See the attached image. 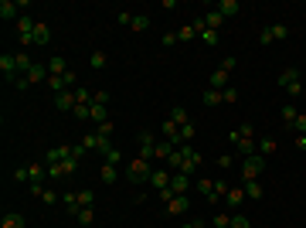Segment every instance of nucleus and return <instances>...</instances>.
I'll return each mask as SVG.
<instances>
[{"label":"nucleus","instance_id":"1","mask_svg":"<svg viewBox=\"0 0 306 228\" xmlns=\"http://www.w3.org/2000/svg\"><path fill=\"white\" fill-rule=\"evenodd\" d=\"M279 89L289 95V99H296V95H303V82H300V68H283L279 72Z\"/></svg>","mask_w":306,"mask_h":228},{"label":"nucleus","instance_id":"2","mask_svg":"<svg viewBox=\"0 0 306 228\" xmlns=\"http://www.w3.org/2000/svg\"><path fill=\"white\" fill-rule=\"evenodd\" d=\"M34 24H38V20L31 17V14H20V17L14 20V27H17V41H20V48H24V51L34 44V41H31V34H34Z\"/></svg>","mask_w":306,"mask_h":228},{"label":"nucleus","instance_id":"3","mask_svg":"<svg viewBox=\"0 0 306 228\" xmlns=\"http://www.w3.org/2000/svg\"><path fill=\"white\" fill-rule=\"evenodd\" d=\"M126 177H130V184H147V181L153 177V167H150V160L136 157L133 164H130V171H126Z\"/></svg>","mask_w":306,"mask_h":228},{"label":"nucleus","instance_id":"4","mask_svg":"<svg viewBox=\"0 0 306 228\" xmlns=\"http://www.w3.org/2000/svg\"><path fill=\"white\" fill-rule=\"evenodd\" d=\"M262 171H266V157H262V153L242 157V181H255Z\"/></svg>","mask_w":306,"mask_h":228},{"label":"nucleus","instance_id":"5","mask_svg":"<svg viewBox=\"0 0 306 228\" xmlns=\"http://www.w3.org/2000/svg\"><path fill=\"white\" fill-rule=\"evenodd\" d=\"M177 153L184 157V171H180V174H194L197 167H201V153L194 150L191 143H180V147H177Z\"/></svg>","mask_w":306,"mask_h":228},{"label":"nucleus","instance_id":"6","mask_svg":"<svg viewBox=\"0 0 306 228\" xmlns=\"http://www.w3.org/2000/svg\"><path fill=\"white\" fill-rule=\"evenodd\" d=\"M0 72H3V78H7V82L14 85V82H17V78H20V72H17V58H14V55H7V51H3V55H0Z\"/></svg>","mask_w":306,"mask_h":228},{"label":"nucleus","instance_id":"7","mask_svg":"<svg viewBox=\"0 0 306 228\" xmlns=\"http://www.w3.org/2000/svg\"><path fill=\"white\" fill-rule=\"evenodd\" d=\"M140 157H143V160H153V157H156V140H153L150 130H140Z\"/></svg>","mask_w":306,"mask_h":228},{"label":"nucleus","instance_id":"8","mask_svg":"<svg viewBox=\"0 0 306 228\" xmlns=\"http://www.w3.org/2000/svg\"><path fill=\"white\" fill-rule=\"evenodd\" d=\"M68 157H72V147L61 143V147H51V150L44 153V164H65Z\"/></svg>","mask_w":306,"mask_h":228},{"label":"nucleus","instance_id":"9","mask_svg":"<svg viewBox=\"0 0 306 228\" xmlns=\"http://www.w3.org/2000/svg\"><path fill=\"white\" fill-rule=\"evenodd\" d=\"M170 177H173V174L167 171V167H156V171H153V177H150V188H153V191L170 188Z\"/></svg>","mask_w":306,"mask_h":228},{"label":"nucleus","instance_id":"10","mask_svg":"<svg viewBox=\"0 0 306 228\" xmlns=\"http://www.w3.org/2000/svg\"><path fill=\"white\" fill-rule=\"evenodd\" d=\"M187 188H191V174L173 171V177H170V191H173V194H187Z\"/></svg>","mask_w":306,"mask_h":228},{"label":"nucleus","instance_id":"11","mask_svg":"<svg viewBox=\"0 0 306 228\" xmlns=\"http://www.w3.org/2000/svg\"><path fill=\"white\" fill-rule=\"evenodd\" d=\"M187 208H191V198H187V194H177L173 201H167V215H184Z\"/></svg>","mask_w":306,"mask_h":228},{"label":"nucleus","instance_id":"12","mask_svg":"<svg viewBox=\"0 0 306 228\" xmlns=\"http://www.w3.org/2000/svg\"><path fill=\"white\" fill-rule=\"evenodd\" d=\"M160 133L167 136V140H170L173 147H180V143H184V140H180V126H177V123H170V119H163V126H160Z\"/></svg>","mask_w":306,"mask_h":228},{"label":"nucleus","instance_id":"13","mask_svg":"<svg viewBox=\"0 0 306 228\" xmlns=\"http://www.w3.org/2000/svg\"><path fill=\"white\" fill-rule=\"evenodd\" d=\"M228 68H214V72H211V89H218V92H225V89H228Z\"/></svg>","mask_w":306,"mask_h":228},{"label":"nucleus","instance_id":"14","mask_svg":"<svg viewBox=\"0 0 306 228\" xmlns=\"http://www.w3.org/2000/svg\"><path fill=\"white\" fill-rule=\"evenodd\" d=\"M20 17V7L14 0H0V20H17Z\"/></svg>","mask_w":306,"mask_h":228},{"label":"nucleus","instance_id":"15","mask_svg":"<svg viewBox=\"0 0 306 228\" xmlns=\"http://www.w3.org/2000/svg\"><path fill=\"white\" fill-rule=\"evenodd\" d=\"M14 58H17V72H20V78H24V75H27V72H31V68H34V65H38L34 58H31V55H27V51H24V48H20V51H17V55H14Z\"/></svg>","mask_w":306,"mask_h":228},{"label":"nucleus","instance_id":"16","mask_svg":"<svg viewBox=\"0 0 306 228\" xmlns=\"http://www.w3.org/2000/svg\"><path fill=\"white\" fill-rule=\"evenodd\" d=\"M31 41H34V44H48V41H51V27H48L44 20H38V24H34V34H31Z\"/></svg>","mask_w":306,"mask_h":228},{"label":"nucleus","instance_id":"17","mask_svg":"<svg viewBox=\"0 0 306 228\" xmlns=\"http://www.w3.org/2000/svg\"><path fill=\"white\" fill-rule=\"evenodd\" d=\"M55 106L61 109V113H72V109H75V92H58L55 95Z\"/></svg>","mask_w":306,"mask_h":228},{"label":"nucleus","instance_id":"18","mask_svg":"<svg viewBox=\"0 0 306 228\" xmlns=\"http://www.w3.org/2000/svg\"><path fill=\"white\" fill-rule=\"evenodd\" d=\"M61 205H65V208L72 211V215H78V211H82V201H78V191H65V194H61Z\"/></svg>","mask_w":306,"mask_h":228},{"label":"nucleus","instance_id":"19","mask_svg":"<svg viewBox=\"0 0 306 228\" xmlns=\"http://www.w3.org/2000/svg\"><path fill=\"white\" fill-rule=\"evenodd\" d=\"M242 191H245V198H249V201H259V198L266 194L259 181H242Z\"/></svg>","mask_w":306,"mask_h":228},{"label":"nucleus","instance_id":"20","mask_svg":"<svg viewBox=\"0 0 306 228\" xmlns=\"http://www.w3.org/2000/svg\"><path fill=\"white\" fill-rule=\"evenodd\" d=\"M245 201H249V198H245L242 188H231L228 194H225V205H228V208H238V205H245Z\"/></svg>","mask_w":306,"mask_h":228},{"label":"nucleus","instance_id":"21","mask_svg":"<svg viewBox=\"0 0 306 228\" xmlns=\"http://www.w3.org/2000/svg\"><path fill=\"white\" fill-rule=\"evenodd\" d=\"M0 228H24V215H20V211H7L3 222H0Z\"/></svg>","mask_w":306,"mask_h":228},{"label":"nucleus","instance_id":"22","mask_svg":"<svg viewBox=\"0 0 306 228\" xmlns=\"http://www.w3.org/2000/svg\"><path fill=\"white\" fill-rule=\"evenodd\" d=\"M238 10H242L238 0H221V3H218V14H221V17H235Z\"/></svg>","mask_w":306,"mask_h":228},{"label":"nucleus","instance_id":"23","mask_svg":"<svg viewBox=\"0 0 306 228\" xmlns=\"http://www.w3.org/2000/svg\"><path fill=\"white\" fill-rule=\"evenodd\" d=\"M167 119H170V123H177V126H187V123H191V116H187V109H184V106H173Z\"/></svg>","mask_w":306,"mask_h":228},{"label":"nucleus","instance_id":"24","mask_svg":"<svg viewBox=\"0 0 306 228\" xmlns=\"http://www.w3.org/2000/svg\"><path fill=\"white\" fill-rule=\"evenodd\" d=\"M197 191H201V198H204V201H218V198H214V181H208V177H201V181H197Z\"/></svg>","mask_w":306,"mask_h":228},{"label":"nucleus","instance_id":"25","mask_svg":"<svg viewBox=\"0 0 306 228\" xmlns=\"http://www.w3.org/2000/svg\"><path fill=\"white\" fill-rule=\"evenodd\" d=\"M89 119H92V123H106V119H109V113H106V106H99V102H92V106H89Z\"/></svg>","mask_w":306,"mask_h":228},{"label":"nucleus","instance_id":"26","mask_svg":"<svg viewBox=\"0 0 306 228\" xmlns=\"http://www.w3.org/2000/svg\"><path fill=\"white\" fill-rule=\"evenodd\" d=\"M48 72H51V75H65V72H68V61H65L61 55H55L51 61H48Z\"/></svg>","mask_w":306,"mask_h":228},{"label":"nucleus","instance_id":"27","mask_svg":"<svg viewBox=\"0 0 306 228\" xmlns=\"http://www.w3.org/2000/svg\"><path fill=\"white\" fill-rule=\"evenodd\" d=\"M221 24H225V17H221L218 10H211V14H204V27H211V31H218Z\"/></svg>","mask_w":306,"mask_h":228},{"label":"nucleus","instance_id":"28","mask_svg":"<svg viewBox=\"0 0 306 228\" xmlns=\"http://www.w3.org/2000/svg\"><path fill=\"white\" fill-rule=\"evenodd\" d=\"M201 99H204V106H211V109H214V106H221V102H225V99H221V92H218V89H208V92L201 95Z\"/></svg>","mask_w":306,"mask_h":228},{"label":"nucleus","instance_id":"29","mask_svg":"<svg viewBox=\"0 0 306 228\" xmlns=\"http://www.w3.org/2000/svg\"><path fill=\"white\" fill-rule=\"evenodd\" d=\"M99 181H102V184H116V167H113V164H102V171H99Z\"/></svg>","mask_w":306,"mask_h":228},{"label":"nucleus","instance_id":"30","mask_svg":"<svg viewBox=\"0 0 306 228\" xmlns=\"http://www.w3.org/2000/svg\"><path fill=\"white\" fill-rule=\"evenodd\" d=\"M276 150H279V143H276L272 136H266V140H259V153H262V157H269V153H276Z\"/></svg>","mask_w":306,"mask_h":228},{"label":"nucleus","instance_id":"31","mask_svg":"<svg viewBox=\"0 0 306 228\" xmlns=\"http://www.w3.org/2000/svg\"><path fill=\"white\" fill-rule=\"evenodd\" d=\"M289 130H293L296 136H306V113H300V116H296V119L289 123Z\"/></svg>","mask_w":306,"mask_h":228},{"label":"nucleus","instance_id":"32","mask_svg":"<svg viewBox=\"0 0 306 228\" xmlns=\"http://www.w3.org/2000/svg\"><path fill=\"white\" fill-rule=\"evenodd\" d=\"M130 27H133V31H147V27H150V17H147V14H133Z\"/></svg>","mask_w":306,"mask_h":228},{"label":"nucleus","instance_id":"33","mask_svg":"<svg viewBox=\"0 0 306 228\" xmlns=\"http://www.w3.org/2000/svg\"><path fill=\"white\" fill-rule=\"evenodd\" d=\"M269 31H272V41L289 38V27H286V24H269Z\"/></svg>","mask_w":306,"mask_h":228},{"label":"nucleus","instance_id":"34","mask_svg":"<svg viewBox=\"0 0 306 228\" xmlns=\"http://www.w3.org/2000/svg\"><path fill=\"white\" fill-rule=\"evenodd\" d=\"M61 82H65V89H68V92H75V89H78V75L72 72V68H68V72L61 75Z\"/></svg>","mask_w":306,"mask_h":228},{"label":"nucleus","instance_id":"35","mask_svg":"<svg viewBox=\"0 0 306 228\" xmlns=\"http://www.w3.org/2000/svg\"><path fill=\"white\" fill-rule=\"evenodd\" d=\"M99 143H102L99 133H85V136H82V147H85V150H99Z\"/></svg>","mask_w":306,"mask_h":228},{"label":"nucleus","instance_id":"36","mask_svg":"<svg viewBox=\"0 0 306 228\" xmlns=\"http://www.w3.org/2000/svg\"><path fill=\"white\" fill-rule=\"evenodd\" d=\"M44 85H48V89H51V92H68V89H65V82H61V75H51V78H48V82H44Z\"/></svg>","mask_w":306,"mask_h":228},{"label":"nucleus","instance_id":"37","mask_svg":"<svg viewBox=\"0 0 306 228\" xmlns=\"http://www.w3.org/2000/svg\"><path fill=\"white\" fill-rule=\"evenodd\" d=\"M197 38V31H194V24H184L180 31H177V41H194Z\"/></svg>","mask_w":306,"mask_h":228},{"label":"nucleus","instance_id":"38","mask_svg":"<svg viewBox=\"0 0 306 228\" xmlns=\"http://www.w3.org/2000/svg\"><path fill=\"white\" fill-rule=\"evenodd\" d=\"M89 68H106V51H92L89 55Z\"/></svg>","mask_w":306,"mask_h":228},{"label":"nucleus","instance_id":"39","mask_svg":"<svg viewBox=\"0 0 306 228\" xmlns=\"http://www.w3.org/2000/svg\"><path fill=\"white\" fill-rule=\"evenodd\" d=\"M201 41H204V44H211V48H214V44L221 41V34H218V31H211V27H204V31H201Z\"/></svg>","mask_w":306,"mask_h":228},{"label":"nucleus","instance_id":"40","mask_svg":"<svg viewBox=\"0 0 306 228\" xmlns=\"http://www.w3.org/2000/svg\"><path fill=\"white\" fill-rule=\"evenodd\" d=\"M279 116L286 119V126H289V123H293V119H296V116H300V113H296V106H293V102H286V106L279 109Z\"/></svg>","mask_w":306,"mask_h":228},{"label":"nucleus","instance_id":"41","mask_svg":"<svg viewBox=\"0 0 306 228\" xmlns=\"http://www.w3.org/2000/svg\"><path fill=\"white\" fill-rule=\"evenodd\" d=\"M102 160H106V164H113V167H119V160H123V153H119V150H116V147H113V150H106V153H102Z\"/></svg>","mask_w":306,"mask_h":228},{"label":"nucleus","instance_id":"42","mask_svg":"<svg viewBox=\"0 0 306 228\" xmlns=\"http://www.w3.org/2000/svg\"><path fill=\"white\" fill-rule=\"evenodd\" d=\"M75 218L82 222V225H92V222H96V211H92V208H82V211L75 215Z\"/></svg>","mask_w":306,"mask_h":228},{"label":"nucleus","instance_id":"43","mask_svg":"<svg viewBox=\"0 0 306 228\" xmlns=\"http://www.w3.org/2000/svg\"><path fill=\"white\" fill-rule=\"evenodd\" d=\"M38 201H44V205H58L61 198H58V194H55L51 188H44V191H41V198H38Z\"/></svg>","mask_w":306,"mask_h":228},{"label":"nucleus","instance_id":"44","mask_svg":"<svg viewBox=\"0 0 306 228\" xmlns=\"http://www.w3.org/2000/svg\"><path fill=\"white\" fill-rule=\"evenodd\" d=\"M214 228H231V215L218 211V215H214Z\"/></svg>","mask_w":306,"mask_h":228},{"label":"nucleus","instance_id":"45","mask_svg":"<svg viewBox=\"0 0 306 228\" xmlns=\"http://www.w3.org/2000/svg\"><path fill=\"white\" fill-rule=\"evenodd\" d=\"M14 181H17V184H31V171H27V167H17V171H14Z\"/></svg>","mask_w":306,"mask_h":228},{"label":"nucleus","instance_id":"46","mask_svg":"<svg viewBox=\"0 0 306 228\" xmlns=\"http://www.w3.org/2000/svg\"><path fill=\"white\" fill-rule=\"evenodd\" d=\"M113 130H116V126L109 123V119H106V123H99V130H96V133H99V136H106V140H113Z\"/></svg>","mask_w":306,"mask_h":228},{"label":"nucleus","instance_id":"47","mask_svg":"<svg viewBox=\"0 0 306 228\" xmlns=\"http://www.w3.org/2000/svg\"><path fill=\"white\" fill-rule=\"evenodd\" d=\"M231 228H252V222L245 215H231Z\"/></svg>","mask_w":306,"mask_h":228},{"label":"nucleus","instance_id":"48","mask_svg":"<svg viewBox=\"0 0 306 228\" xmlns=\"http://www.w3.org/2000/svg\"><path fill=\"white\" fill-rule=\"evenodd\" d=\"M194 133H197V130H194V123L180 126V140H184V143H191V140H194Z\"/></svg>","mask_w":306,"mask_h":228},{"label":"nucleus","instance_id":"49","mask_svg":"<svg viewBox=\"0 0 306 228\" xmlns=\"http://www.w3.org/2000/svg\"><path fill=\"white\" fill-rule=\"evenodd\" d=\"M228 184H225V181H214V198H218V201H221V198H225V194H228Z\"/></svg>","mask_w":306,"mask_h":228},{"label":"nucleus","instance_id":"50","mask_svg":"<svg viewBox=\"0 0 306 228\" xmlns=\"http://www.w3.org/2000/svg\"><path fill=\"white\" fill-rule=\"evenodd\" d=\"M78 201H82V208H92L96 198H92V191H78Z\"/></svg>","mask_w":306,"mask_h":228},{"label":"nucleus","instance_id":"51","mask_svg":"<svg viewBox=\"0 0 306 228\" xmlns=\"http://www.w3.org/2000/svg\"><path fill=\"white\" fill-rule=\"evenodd\" d=\"M221 99H225L228 106H235V102H238V92H235V89H225V92H221Z\"/></svg>","mask_w":306,"mask_h":228},{"label":"nucleus","instance_id":"52","mask_svg":"<svg viewBox=\"0 0 306 228\" xmlns=\"http://www.w3.org/2000/svg\"><path fill=\"white\" fill-rule=\"evenodd\" d=\"M231 164H235V160H231V157H228V153H221V157H218V167H221V171H228V167H231Z\"/></svg>","mask_w":306,"mask_h":228},{"label":"nucleus","instance_id":"53","mask_svg":"<svg viewBox=\"0 0 306 228\" xmlns=\"http://www.w3.org/2000/svg\"><path fill=\"white\" fill-rule=\"evenodd\" d=\"M116 20H119V24H126V27H130V20H133V14H130V10H119V14H116Z\"/></svg>","mask_w":306,"mask_h":228},{"label":"nucleus","instance_id":"54","mask_svg":"<svg viewBox=\"0 0 306 228\" xmlns=\"http://www.w3.org/2000/svg\"><path fill=\"white\" fill-rule=\"evenodd\" d=\"M163 48H170V44H177V31H170V34H163V41H160Z\"/></svg>","mask_w":306,"mask_h":228},{"label":"nucleus","instance_id":"55","mask_svg":"<svg viewBox=\"0 0 306 228\" xmlns=\"http://www.w3.org/2000/svg\"><path fill=\"white\" fill-rule=\"evenodd\" d=\"M72 113H75L78 119H89V106H78V102H75V109H72Z\"/></svg>","mask_w":306,"mask_h":228},{"label":"nucleus","instance_id":"56","mask_svg":"<svg viewBox=\"0 0 306 228\" xmlns=\"http://www.w3.org/2000/svg\"><path fill=\"white\" fill-rule=\"evenodd\" d=\"M259 44H272V31L262 27V34H259Z\"/></svg>","mask_w":306,"mask_h":228},{"label":"nucleus","instance_id":"57","mask_svg":"<svg viewBox=\"0 0 306 228\" xmlns=\"http://www.w3.org/2000/svg\"><path fill=\"white\" fill-rule=\"evenodd\" d=\"M96 102L99 106H109V92H96Z\"/></svg>","mask_w":306,"mask_h":228},{"label":"nucleus","instance_id":"58","mask_svg":"<svg viewBox=\"0 0 306 228\" xmlns=\"http://www.w3.org/2000/svg\"><path fill=\"white\" fill-rule=\"evenodd\" d=\"M238 136H252V123H242V126H238Z\"/></svg>","mask_w":306,"mask_h":228},{"label":"nucleus","instance_id":"59","mask_svg":"<svg viewBox=\"0 0 306 228\" xmlns=\"http://www.w3.org/2000/svg\"><path fill=\"white\" fill-rule=\"evenodd\" d=\"M296 147H300V150H306V136H296Z\"/></svg>","mask_w":306,"mask_h":228},{"label":"nucleus","instance_id":"60","mask_svg":"<svg viewBox=\"0 0 306 228\" xmlns=\"http://www.w3.org/2000/svg\"><path fill=\"white\" fill-rule=\"evenodd\" d=\"M180 228H201V222H184Z\"/></svg>","mask_w":306,"mask_h":228}]
</instances>
